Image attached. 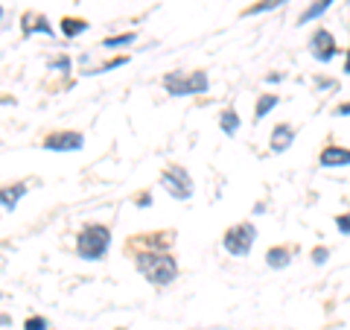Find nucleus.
<instances>
[{
    "mask_svg": "<svg viewBox=\"0 0 350 330\" xmlns=\"http://www.w3.org/2000/svg\"><path fill=\"white\" fill-rule=\"evenodd\" d=\"M137 269L144 272L152 283H161V287L175 281V275H178V266H175V260L170 255H140Z\"/></svg>",
    "mask_w": 350,
    "mask_h": 330,
    "instance_id": "obj_1",
    "label": "nucleus"
},
{
    "mask_svg": "<svg viewBox=\"0 0 350 330\" xmlns=\"http://www.w3.org/2000/svg\"><path fill=\"white\" fill-rule=\"evenodd\" d=\"M108 246H111V231L105 225H88L79 234V257L85 260H100Z\"/></svg>",
    "mask_w": 350,
    "mask_h": 330,
    "instance_id": "obj_2",
    "label": "nucleus"
},
{
    "mask_svg": "<svg viewBox=\"0 0 350 330\" xmlns=\"http://www.w3.org/2000/svg\"><path fill=\"white\" fill-rule=\"evenodd\" d=\"M163 85H167V91L175 94V97L204 94L207 91V76H204V71H196L190 76H184V73H167V76H163Z\"/></svg>",
    "mask_w": 350,
    "mask_h": 330,
    "instance_id": "obj_3",
    "label": "nucleus"
},
{
    "mask_svg": "<svg viewBox=\"0 0 350 330\" xmlns=\"http://www.w3.org/2000/svg\"><path fill=\"white\" fill-rule=\"evenodd\" d=\"M254 237H257L254 225H248V223L234 225L225 234V249L231 251V255H237V257H245L248 251H251V246H254Z\"/></svg>",
    "mask_w": 350,
    "mask_h": 330,
    "instance_id": "obj_4",
    "label": "nucleus"
},
{
    "mask_svg": "<svg viewBox=\"0 0 350 330\" xmlns=\"http://www.w3.org/2000/svg\"><path fill=\"white\" fill-rule=\"evenodd\" d=\"M163 187L175 196V199H187V196L193 193V181H190V175L184 173L181 167H172L163 173Z\"/></svg>",
    "mask_w": 350,
    "mask_h": 330,
    "instance_id": "obj_5",
    "label": "nucleus"
},
{
    "mask_svg": "<svg viewBox=\"0 0 350 330\" xmlns=\"http://www.w3.org/2000/svg\"><path fill=\"white\" fill-rule=\"evenodd\" d=\"M44 147L59 149V152H73V149L85 147V138L79 135V131H56V135H50L47 140H44Z\"/></svg>",
    "mask_w": 350,
    "mask_h": 330,
    "instance_id": "obj_6",
    "label": "nucleus"
},
{
    "mask_svg": "<svg viewBox=\"0 0 350 330\" xmlns=\"http://www.w3.org/2000/svg\"><path fill=\"white\" fill-rule=\"evenodd\" d=\"M312 56L319 62H330L336 56V41H333V36L327 29H319L312 36Z\"/></svg>",
    "mask_w": 350,
    "mask_h": 330,
    "instance_id": "obj_7",
    "label": "nucleus"
},
{
    "mask_svg": "<svg viewBox=\"0 0 350 330\" xmlns=\"http://www.w3.org/2000/svg\"><path fill=\"white\" fill-rule=\"evenodd\" d=\"M319 161H321V167H347V164H350V149H345V147H327Z\"/></svg>",
    "mask_w": 350,
    "mask_h": 330,
    "instance_id": "obj_8",
    "label": "nucleus"
},
{
    "mask_svg": "<svg viewBox=\"0 0 350 330\" xmlns=\"http://www.w3.org/2000/svg\"><path fill=\"white\" fill-rule=\"evenodd\" d=\"M292 140H295V131L289 126H278L275 131H271V149H275V152H283L292 144Z\"/></svg>",
    "mask_w": 350,
    "mask_h": 330,
    "instance_id": "obj_9",
    "label": "nucleus"
},
{
    "mask_svg": "<svg viewBox=\"0 0 350 330\" xmlns=\"http://www.w3.org/2000/svg\"><path fill=\"white\" fill-rule=\"evenodd\" d=\"M24 190H27L24 184H15V187H6V190H0V205H6L9 211H15V205H18L21 196H24Z\"/></svg>",
    "mask_w": 350,
    "mask_h": 330,
    "instance_id": "obj_10",
    "label": "nucleus"
},
{
    "mask_svg": "<svg viewBox=\"0 0 350 330\" xmlns=\"http://www.w3.org/2000/svg\"><path fill=\"white\" fill-rule=\"evenodd\" d=\"M275 105H278V97H275V94H262V97H260V103H257V112H254V120H257V123H260V120L266 117Z\"/></svg>",
    "mask_w": 350,
    "mask_h": 330,
    "instance_id": "obj_11",
    "label": "nucleus"
},
{
    "mask_svg": "<svg viewBox=\"0 0 350 330\" xmlns=\"http://www.w3.org/2000/svg\"><path fill=\"white\" fill-rule=\"evenodd\" d=\"M333 6V0H319V3H312L310 9H306V12L301 15V24H310V21L312 18H319V15H324L327 12V9H330Z\"/></svg>",
    "mask_w": 350,
    "mask_h": 330,
    "instance_id": "obj_12",
    "label": "nucleus"
},
{
    "mask_svg": "<svg viewBox=\"0 0 350 330\" xmlns=\"http://www.w3.org/2000/svg\"><path fill=\"white\" fill-rule=\"evenodd\" d=\"M289 255H292L289 249H271L269 255H266V260H269V266L283 269V266H286V263H289Z\"/></svg>",
    "mask_w": 350,
    "mask_h": 330,
    "instance_id": "obj_13",
    "label": "nucleus"
},
{
    "mask_svg": "<svg viewBox=\"0 0 350 330\" xmlns=\"http://www.w3.org/2000/svg\"><path fill=\"white\" fill-rule=\"evenodd\" d=\"M88 29V24L85 21H79V18H64L62 21V32L64 36H79V32H85Z\"/></svg>",
    "mask_w": 350,
    "mask_h": 330,
    "instance_id": "obj_14",
    "label": "nucleus"
},
{
    "mask_svg": "<svg viewBox=\"0 0 350 330\" xmlns=\"http://www.w3.org/2000/svg\"><path fill=\"white\" fill-rule=\"evenodd\" d=\"M219 126H222L228 135H234L237 131V126H239V117H237V112H225L222 117H219Z\"/></svg>",
    "mask_w": 350,
    "mask_h": 330,
    "instance_id": "obj_15",
    "label": "nucleus"
},
{
    "mask_svg": "<svg viewBox=\"0 0 350 330\" xmlns=\"http://www.w3.org/2000/svg\"><path fill=\"white\" fill-rule=\"evenodd\" d=\"M24 21H27V32H32V29H41V32H53V27H50V24H47V21H44L41 15H38V18H36V15H27Z\"/></svg>",
    "mask_w": 350,
    "mask_h": 330,
    "instance_id": "obj_16",
    "label": "nucleus"
},
{
    "mask_svg": "<svg viewBox=\"0 0 350 330\" xmlns=\"http://www.w3.org/2000/svg\"><path fill=\"white\" fill-rule=\"evenodd\" d=\"M283 0H260V3H254L248 9L245 15H260V12H269V9H275V6H280Z\"/></svg>",
    "mask_w": 350,
    "mask_h": 330,
    "instance_id": "obj_17",
    "label": "nucleus"
},
{
    "mask_svg": "<svg viewBox=\"0 0 350 330\" xmlns=\"http://www.w3.org/2000/svg\"><path fill=\"white\" fill-rule=\"evenodd\" d=\"M131 41H135V36H131V32H126V36L105 38V47H120V44H131Z\"/></svg>",
    "mask_w": 350,
    "mask_h": 330,
    "instance_id": "obj_18",
    "label": "nucleus"
},
{
    "mask_svg": "<svg viewBox=\"0 0 350 330\" xmlns=\"http://www.w3.org/2000/svg\"><path fill=\"white\" fill-rule=\"evenodd\" d=\"M336 225L342 234H350V214H342V216H336Z\"/></svg>",
    "mask_w": 350,
    "mask_h": 330,
    "instance_id": "obj_19",
    "label": "nucleus"
},
{
    "mask_svg": "<svg viewBox=\"0 0 350 330\" xmlns=\"http://www.w3.org/2000/svg\"><path fill=\"white\" fill-rule=\"evenodd\" d=\"M24 330H47V322H44V318H29Z\"/></svg>",
    "mask_w": 350,
    "mask_h": 330,
    "instance_id": "obj_20",
    "label": "nucleus"
},
{
    "mask_svg": "<svg viewBox=\"0 0 350 330\" xmlns=\"http://www.w3.org/2000/svg\"><path fill=\"white\" fill-rule=\"evenodd\" d=\"M312 260H315V263H324V260H327V249H315V251H312Z\"/></svg>",
    "mask_w": 350,
    "mask_h": 330,
    "instance_id": "obj_21",
    "label": "nucleus"
},
{
    "mask_svg": "<svg viewBox=\"0 0 350 330\" xmlns=\"http://www.w3.org/2000/svg\"><path fill=\"white\" fill-rule=\"evenodd\" d=\"M336 114H342V117H350V103H345V105H338V112Z\"/></svg>",
    "mask_w": 350,
    "mask_h": 330,
    "instance_id": "obj_22",
    "label": "nucleus"
},
{
    "mask_svg": "<svg viewBox=\"0 0 350 330\" xmlns=\"http://www.w3.org/2000/svg\"><path fill=\"white\" fill-rule=\"evenodd\" d=\"M345 71H347V73H350V56H347V64H345Z\"/></svg>",
    "mask_w": 350,
    "mask_h": 330,
    "instance_id": "obj_23",
    "label": "nucleus"
},
{
    "mask_svg": "<svg viewBox=\"0 0 350 330\" xmlns=\"http://www.w3.org/2000/svg\"><path fill=\"white\" fill-rule=\"evenodd\" d=\"M0 12H3V9H0Z\"/></svg>",
    "mask_w": 350,
    "mask_h": 330,
    "instance_id": "obj_24",
    "label": "nucleus"
}]
</instances>
